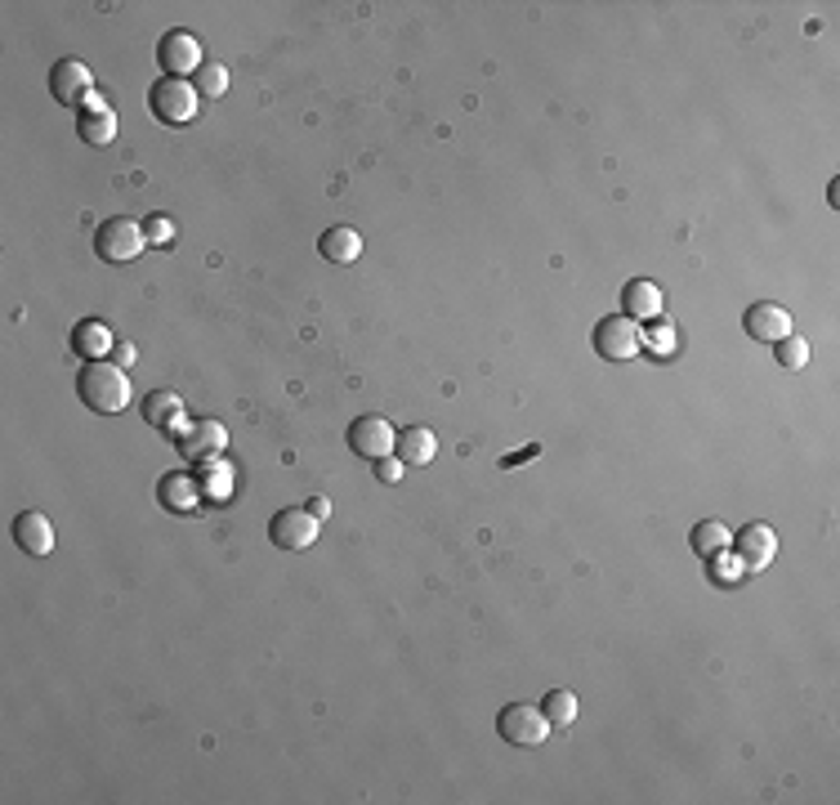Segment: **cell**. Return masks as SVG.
<instances>
[{
	"mask_svg": "<svg viewBox=\"0 0 840 805\" xmlns=\"http://www.w3.org/2000/svg\"><path fill=\"white\" fill-rule=\"evenodd\" d=\"M76 398L86 402L90 412H104V417L121 412L126 402H130V376H126V367H117L108 358L86 363V367L76 372Z\"/></svg>",
	"mask_w": 840,
	"mask_h": 805,
	"instance_id": "cell-1",
	"label": "cell"
},
{
	"mask_svg": "<svg viewBox=\"0 0 840 805\" xmlns=\"http://www.w3.org/2000/svg\"><path fill=\"white\" fill-rule=\"evenodd\" d=\"M148 247V237H143V219H130V215H112L95 228V251L99 260L108 265H130L139 260V251Z\"/></svg>",
	"mask_w": 840,
	"mask_h": 805,
	"instance_id": "cell-2",
	"label": "cell"
},
{
	"mask_svg": "<svg viewBox=\"0 0 840 805\" xmlns=\"http://www.w3.org/2000/svg\"><path fill=\"white\" fill-rule=\"evenodd\" d=\"M197 86H189V80H180V76H161V80H152V90H148V108H152V117L161 121V126H184V121H193L197 117Z\"/></svg>",
	"mask_w": 840,
	"mask_h": 805,
	"instance_id": "cell-3",
	"label": "cell"
},
{
	"mask_svg": "<svg viewBox=\"0 0 840 805\" xmlns=\"http://www.w3.org/2000/svg\"><path fill=\"white\" fill-rule=\"evenodd\" d=\"M496 734L515 748H541L550 739V720L532 702H510L496 711Z\"/></svg>",
	"mask_w": 840,
	"mask_h": 805,
	"instance_id": "cell-4",
	"label": "cell"
},
{
	"mask_svg": "<svg viewBox=\"0 0 840 805\" xmlns=\"http://www.w3.org/2000/svg\"><path fill=\"white\" fill-rule=\"evenodd\" d=\"M595 350L600 358L609 363H626L644 350V332H639V322L626 318V313H613V318H600V328H595Z\"/></svg>",
	"mask_w": 840,
	"mask_h": 805,
	"instance_id": "cell-5",
	"label": "cell"
},
{
	"mask_svg": "<svg viewBox=\"0 0 840 805\" xmlns=\"http://www.w3.org/2000/svg\"><path fill=\"white\" fill-rule=\"evenodd\" d=\"M157 63H161V72L165 76H197L202 72V63H206V54H202V41L193 36V32H165L161 36V45H157Z\"/></svg>",
	"mask_w": 840,
	"mask_h": 805,
	"instance_id": "cell-6",
	"label": "cell"
},
{
	"mask_svg": "<svg viewBox=\"0 0 840 805\" xmlns=\"http://www.w3.org/2000/svg\"><path fill=\"white\" fill-rule=\"evenodd\" d=\"M50 95L58 104H90L95 99V76L80 58H58L50 67Z\"/></svg>",
	"mask_w": 840,
	"mask_h": 805,
	"instance_id": "cell-7",
	"label": "cell"
},
{
	"mask_svg": "<svg viewBox=\"0 0 840 805\" xmlns=\"http://www.w3.org/2000/svg\"><path fill=\"white\" fill-rule=\"evenodd\" d=\"M317 524H322V519H313L304 506H287V511H278V515L269 519V537H273V546H282V550H309V546L317 541Z\"/></svg>",
	"mask_w": 840,
	"mask_h": 805,
	"instance_id": "cell-8",
	"label": "cell"
},
{
	"mask_svg": "<svg viewBox=\"0 0 840 805\" xmlns=\"http://www.w3.org/2000/svg\"><path fill=\"white\" fill-rule=\"evenodd\" d=\"M729 546L737 550L742 569L761 573V569H769V564H774V555H778V533H774L769 524H742V533H737Z\"/></svg>",
	"mask_w": 840,
	"mask_h": 805,
	"instance_id": "cell-9",
	"label": "cell"
},
{
	"mask_svg": "<svg viewBox=\"0 0 840 805\" xmlns=\"http://www.w3.org/2000/svg\"><path fill=\"white\" fill-rule=\"evenodd\" d=\"M394 443H398V430L385 421V417H358L349 421V448L367 461H380V457H394Z\"/></svg>",
	"mask_w": 840,
	"mask_h": 805,
	"instance_id": "cell-10",
	"label": "cell"
},
{
	"mask_svg": "<svg viewBox=\"0 0 840 805\" xmlns=\"http://www.w3.org/2000/svg\"><path fill=\"white\" fill-rule=\"evenodd\" d=\"M742 332H746L751 341L774 345V341L791 336V313H787L783 304H774V300H755V304L742 313Z\"/></svg>",
	"mask_w": 840,
	"mask_h": 805,
	"instance_id": "cell-11",
	"label": "cell"
},
{
	"mask_svg": "<svg viewBox=\"0 0 840 805\" xmlns=\"http://www.w3.org/2000/svg\"><path fill=\"white\" fill-rule=\"evenodd\" d=\"M157 502H161L165 511H175V515L197 511V506H202V479H193V474H184V470L161 474V483H157Z\"/></svg>",
	"mask_w": 840,
	"mask_h": 805,
	"instance_id": "cell-12",
	"label": "cell"
},
{
	"mask_svg": "<svg viewBox=\"0 0 840 805\" xmlns=\"http://www.w3.org/2000/svg\"><path fill=\"white\" fill-rule=\"evenodd\" d=\"M175 443H180V452H184L189 461H215V457L228 448V430H224L219 421H193Z\"/></svg>",
	"mask_w": 840,
	"mask_h": 805,
	"instance_id": "cell-13",
	"label": "cell"
},
{
	"mask_svg": "<svg viewBox=\"0 0 840 805\" xmlns=\"http://www.w3.org/2000/svg\"><path fill=\"white\" fill-rule=\"evenodd\" d=\"M76 135L86 139L90 148H104V143H112V139H117V112H112V104H104V99H90L86 108L76 112Z\"/></svg>",
	"mask_w": 840,
	"mask_h": 805,
	"instance_id": "cell-14",
	"label": "cell"
},
{
	"mask_svg": "<svg viewBox=\"0 0 840 805\" xmlns=\"http://www.w3.org/2000/svg\"><path fill=\"white\" fill-rule=\"evenodd\" d=\"M139 412H143V421H148L152 430H165V434H171V430L184 421V398H180L175 389H152V394H143Z\"/></svg>",
	"mask_w": 840,
	"mask_h": 805,
	"instance_id": "cell-15",
	"label": "cell"
},
{
	"mask_svg": "<svg viewBox=\"0 0 840 805\" xmlns=\"http://www.w3.org/2000/svg\"><path fill=\"white\" fill-rule=\"evenodd\" d=\"M112 345H117V341H112V328H108L104 318H80L76 328H72V350L86 358V363H99Z\"/></svg>",
	"mask_w": 840,
	"mask_h": 805,
	"instance_id": "cell-16",
	"label": "cell"
},
{
	"mask_svg": "<svg viewBox=\"0 0 840 805\" xmlns=\"http://www.w3.org/2000/svg\"><path fill=\"white\" fill-rule=\"evenodd\" d=\"M317 251L326 265H354L363 256V237L349 228V224H331L322 237H317Z\"/></svg>",
	"mask_w": 840,
	"mask_h": 805,
	"instance_id": "cell-17",
	"label": "cell"
},
{
	"mask_svg": "<svg viewBox=\"0 0 840 805\" xmlns=\"http://www.w3.org/2000/svg\"><path fill=\"white\" fill-rule=\"evenodd\" d=\"M14 541H19V550H28V555H50V550H54V524H50L41 511H23V515L14 519Z\"/></svg>",
	"mask_w": 840,
	"mask_h": 805,
	"instance_id": "cell-18",
	"label": "cell"
},
{
	"mask_svg": "<svg viewBox=\"0 0 840 805\" xmlns=\"http://www.w3.org/2000/svg\"><path fill=\"white\" fill-rule=\"evenodd\" d=\"M434 452H439L434 430H426V426H407V430H398L394 457H398L402 465H430V461H434Z\"/></svg>",
	"mask_w": 840,
	"mask_h": 805,
	"instance_id": "cell-19",
	"label": "cell"
},
{
	"mask_svg": "<svg viewBox=\"0 0 840 805\" xmlns=\"http://www.w3.org/2000/svg\"><path fill=\"white\" fill-rule=\"evenodd\" d=\"M622 304H626V318H657L661 313V287L657 282H648V278H635V282H626V291H622Z\"/></svg>",
	"mask_w": 840,
	"mask_h": 805,
	"instance_id": "cell-20",
	"label": "cell"
},
{
	"mask_svg": "<svg viewBox=\"0 0 840 805\" xmlns=\"http://www.w3.org/2000/svg\"><path fill=\"white\" fill-rule=\"evenodd\" d=\"M729 541H733V533H729L720 519H702V524H693V533H689V546H693V555H702V559H720V555L729 550Z\"/></svg>",
	"mask_w": 840,
	"mask_h": 805,
	"instance_id": "cell-21",
	"label": "cell"
},
{
	"mask_svg": "<svg viewBox=\"0 0 840 805\" xmlns=\"http://www.w3.org/2000/svg\"><path fill=\"white\" fill-rule=\"evenodd\" d=\"M541 716L550 720V730H568L577 720V694L572 689H550L546 702H541Z\"/></svg>",
	"mask_w": 840,
	"mask_h": 805,
	"instance_id": "cell-22",
	"label": "cell"
},
{
	"mask_svg": "<svg viewBox=\"0 0 840 805\" xmlns=\"http://www.w3.org/2000/svg\"><path fill=\"white\" fill-rule=\"evenodd\" d=\"M774 350H778V367H791V372H800L805 363H809V341L805 336H783V341H774Z\"/></svg>",
	"mask_w": 840,
	"mask_h": 805,
	"instance_id": "cell-23",
	"label": "cell"
},
{
	"mask_svg": "<svg viewBox=\"0 0 840 805\" xmlns=\"http://www.w3.org/2000/svg\"><path fill=\"white\" fill-rule=\"evenodd\" d=\"M224 90H228V67H224V63H202V72H197V95L219 99Z\"/></svg>",
	"mask_w": 840,
	"mask_h": 805,
	"instance_id": "cell-24",
	"label": "cell"
},
{
	"mask_svg": "<svg viewBox=\"0 0 840 805\" xmlns=\"http://www.w3.org/2000/svg\"><path fill=\"white\" fill-rule=\"evenodd\" d=\"M143 237L152 242V247H165V242L175 237V219L171 215H148L143 219Z\"/></svg>",
	"mask_w": 840,
	"mask_h": 805,
	"instance_id": "cell-25",
	"label": "cell"
},
{
	"mask_svg": "<svg viewBox=\"0 0 840 805\" xmlns=\"http://www.w3.org/2000/svg\"><path fill=\"white\" fill-rule=\"evenodd\" d=\"M376 479H380V483H398V479H402V461H398V457H380V461H376Z\"/></svg>",
	"mask_w": 840,
	"mask_h": 805,
	"instance_id": "cell-26",
	"label": "cell"
},
{
	"mask_svg": "<svg viewBox=\"0 0 840 805\" xmlns=\"http://www.w3.org/2000/svg\"><path fill=\"white\" fill-rule=\"evenodd\" d=\"M112 354H117V358H112L117 367H126V363H134V345H126V341H117V345H112Z\"/></svg>",
	"mask_w": 840,
	"mask_h": 805,
	"instance_id": "cell-27",
	"label": "cell"
},
{
	"mask_svg": "<svg viewBox=\"0 0 840 805\" xmlns=\"http://www.w3.org/2000/svg\"><path fill=\"white\" fill-rule=\"evenodd\" d=\"M304 511H309L313 519H326V515H331V502H326V497H313V502H309Z\"/></svg>",
	"mask_w": 840,
	"mask_h": 805,
	"instance_id": "cell-28",
	"label": "cell"
}]
</instances>
